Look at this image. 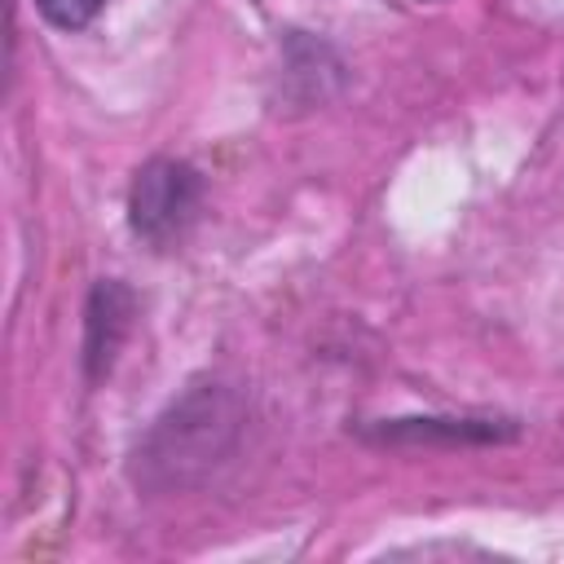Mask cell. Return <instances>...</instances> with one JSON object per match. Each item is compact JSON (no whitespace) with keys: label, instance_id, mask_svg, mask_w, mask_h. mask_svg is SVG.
I'll list each match as a JSON object with an SVG mask.
<instances>
[{"label":"cell","instance_id":"cell-1","mask_svg":"<svg viewBox=\"0 0 564 564\" xmlns=\"http://www.w3.org/2000/svg\"><path fill=\"white\" fill-rule=\"evenodd\" d=\"M203 203V181L189 163L181 159H154L137 172L128 212H132V234L145 238L150 247H172L185 238Z\"/></svg>","mask_w":564,"mask_h":564},{"label":"cell","instance_id":"cell-2","mask_svg":"<svg viewBox=\"0 0 564 564\" xmlns=\"http://www.w3.org/2000/svg\"><path fill=\"white\" fill-rule=\"evenodd\" d=\"M128 313H132V300L119 282H101L93 291V304H88V375L110 370L115 348L128 330Z\"/></svg>","mask_w":564,"mask_h":564},{"label":"cell","instance_id":"cell-3","mask_svg":"<svg viewBox=\"0 0 564 564\" xmlns=\"http://www.w3.org/2000/svg\"><path fill=\"white\" fill-rule=\"evenodd\" d=\"M35 4H40V13H44L53 26L79 31V26H88V22L97 18V9H101L106 0H35Z\"/></svg>","mask_w":564,"mask_h":564}]
</instances>
